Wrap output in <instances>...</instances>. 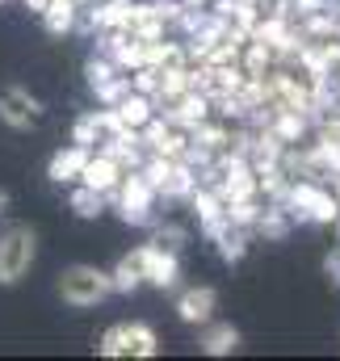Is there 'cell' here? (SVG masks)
Masks as SVG:
<instances>
[{
	"label": "cell",
	"mask_w": 340,
	"mask_h": 361,
	"mask_svg": "<svg viewBox=\"0 0 340 361\" xmlns=\"http://www.w3.org/2000/svg\"><path fill=\"white\" fill-rule=\"evenodd\" d=\"M114 197V210L126 227H152L156 223V206H160V193L156 185L143 177V169H126L118 189L109 193Z\"/></svg>",
	"instance_id": "obj_1"
},
{
	"label": "cell",
	"mask_w": 340,
	"mask_h": 361,
	"mask_svg": "<svg viewBox=\"0 0 340 361\" xmlns=\"http://www.w3.org/2000/svg\"><path fill=\"white\" fill-rule=\"evenodd\" d=\"M281 206L290 210V219L294 223H307V227H324V223H336L340 214V197L332 189H324L320 180H290V189H286V197H281Z\"/></svg>",
	"instance_id": "obj_2"
},
{
	"label": "cell",
	"mask_w": 340,
	"mask_h": 361,
	"mask_svg": "<svg viewBox=\"0 0 340 361\" xmlns=\"http://www.w3.org/2000/svg\"><path fill=\"white\" fill-rule=\"evenodd\" d=\"M38 261V231L30 223H13L0 231V286H17Z\"/></svg>",
	"instance_id": "obj_3"
},
{
	"label": "cell",
	"mask_w": 340,
	"mask_h": 361,
	"mask_svg": "<svg viewBox=\"0 0 340 361\" xmlns=\"http://www.w3.org/2000/svg\"><path fill=\"white\" fill-rule=\"evenodd\" d=\"M114 294L109 286V273L97 269V265H68L59 273V298L76 311H88V307H101L105 298Z\"/></svg>",
	"instance_id": "obj_4"
},
{
	"label": "cell",
	"mask_w": 340,
	"mask_h": 361,
	"mask_svg": "<svg viewBox=\"0 0 340 361\" xmlns=\"http://www.w3.org/2000/svg\"><path fill=\"white\" fill-rule=\"evenodd\" d=\"M130 257H135V265H139V273H143L147 286H156V290H176V286H181V252L156 248V244L147 240V244L135 248Z\"/></svg>",
	"instance_id": "obj_5"
},
{
	"label": "cell",
	"mask_w": 340,
	"mask_h": 361,
	"mask_svg": "<svg viewBox=\"0 0 340 361\" xmlns=\"http://www.w3.org/2000/svg\"><path fill=\"white\" fill-rule=\"evenodd\" d=\"M38 118H42V101L30 89H21V85L0 89V122H4V126H13V130H34Z\"/></svg>",
	"instance_id": "obj_6"
},
{
	"label": "cell",
	"mask_w": 340,
	"mask_h": 361,
	"mask_svg": "<svg viewBox=\"0 0 340 361\" xmlns=\"http://www.w3.org/2000/svg\"><path fill=\"white\" fill-rule=\"evenodd\" d=\"M126 126L118 122V114L105 105V109H88L76 118V126H72V143H80V147H105V143H114L118 135H122Z\"/></svg>",
	"instance_id": "obj_7"
},
{
	"label": "cell",
	"mask_w": 340,
	"mask_h": 361,
	"mask_svg": "<svg viewBox=\"0 0 340 361\" xmlns=\"http://www.w3.org/2000/svg\"><path fill=\"white\" fill-rule=\"evenodd\" d=\"M214 311H219L214 286H189V290L176 294V319L189 324V328H202L206 319H214Z\"/></svg>",
	"instance_id": "obj_8"
},
{
	"label": "cell",
	"mask_w": 340,
	"mask_h": 361,
	"mask_svg": "<svg viewBox=\"0 0 340 361\" xmlns=\"http://www.w3.org/2000/svg\"><path fill=\"white\" fill-rule=\"evenodd\" d=\"M214 109H210V97L202 89H185L181 97H172V101H164V118L169 122H176V126H198V122H206Z\"/></svg>",
	"instance_id": "obj_9"
},
{
	"label": "cell",
	"mask_w": 340,
	"mask_h": 361,
	"mask_svg": "<svg viewBox=\"0 0 340 361\" xmlns=\"http://www.w3.org/2000/svg\"><path fill=\"white\" fill-rule=\"evenodd\" d=\"M122 164L109 156V152H88V160H85V169H80V185H88V189H97V193H114L118 189V180H122Z\"/></svg>",
	"instance_id": "obj_10"
},
{
	"label": "cell",
	"mask_w": 340,
	"mask_h": 361,
	"mask_svg": "<svg viewBox=\"0 0 340 361\" xmlns=\"http://www.w3.org/2000/svg\"><path fill=\"white\" fill-rule=\"evenodd\" d=\"M248 240H253V231H248V227H236L231 219H223V223L210 231V244H214V252H219L223 265H240V261L248 257Z\"/></svg>",
	"instance_id": "obj_11"
},
{
	"label": "cell",
	"mask_w": 340,
	"mask_h": 361,
	"mask_svg": "<svg viewBox=\"0 0 340 361\" xmlns=\"http://www.w3.org/2000/svg\"><path fill=\"white\" fill-rule=\"evenodd\" d=\"M240 345H244V336H240L236 324H214V319L202 324V341H198V349H202L206 357H231V353H240Z\"/></svg>",
	"instance_id": "obj_12"
},
{
	"label": "cell",
	"mask_w": 340,
	"mask_h": 361,
	"mask_svg": "<svg viewBox=\"0 0 340 361\" xmlns=\"http://www.w3.org/2000/svg\"><path fill=\"white\" fill-rule=\"evenodd\" d=\"M88 152L92 147H80V143H68V147H59L55 156H51V164H47V177L55 180V185H76L80 180V169H85Z\"/></svg>",
	"instance_id": "obj_13"
},
{
	"label": "cell",
	"mask_w": 340,
	"mask_h": 361,
	"mask_svg": "<svg viewBox=\"0 0 340 361\" xmlns=\"http://www.w3.org/2000/svg\"><path fill=\"white\" fill-rule=\"evenodd\" d=\"M193 185H198L193 169L185 160H172L169 169L160 173V180H156V193H160V202H185L193 193Z\"/></svg>",
	"instance_id": "obj_14"
},
{
	"label": "cell",
	"mask_w": 340,
	"mask_h": 361,
	"mask_svg": "<svg viewBox=\"0 0 340 361\" xmlns=\"http://www.w3.org/2000/svg\"><path fill=\"white\" fill-rule=\"evenodd\" d=\"M38 17H42L47 34H55V38H63V34L80 30V4H76V0H51Z\"/></svg>",
	"instance_id": "obj_15"
},
{
	"label": "cell",
	"mask_w": 340,
	"mask_h": 361,
	"mask_svg": "<svg viewBox=\"0 0 340 361\" xmlns=\"http://www.w3.org/2000/svg\"><path fill=\"white\" fill-rule=\"evenodd\" d=\"M109 109L118 114V122H122L126 130H139V126H143V122L156 114V97H147V92H135V89H130L122 101H118V105H109Z\"/></svg>",
	"instance_id": "obj_16"
},
{
	"label": "cell",
	"mask_w": 340,
	"mask_h": 361,
	"mask_svg": "<svg viewBox=\"0 0 340 361\" xmlns=\"http://www.w3.org/2000/svg\"><path fill=\"white\" fill-rule=\"evenodd\" d=\"M253 231L277 244V240H286V235L294 231V219H290V210H286L281 202H269V206H260V214H256Z\"/></svg>",
	"instance_id": "obj_17"
},
{
	"label": "cell",
	"mask_w": 340,
	"mask_h": 361,
	"mask_svg": "<svg viewBox=\"0 0 340 361\" xmlns=\"http://www.w3.org/2000/svg\"><path fill=\"white\" fill-rule=\"evenodd\" d=\"M189 143H193V147H202V152H210V156H219L223 147H231V130L206 118V122L189 126Z\"/></svg>",
	"instance_id": "obj_18"
},
{
	"label": "cell",
	"mask_w": 340,
	"mask_h": 361,
	"mask_svg": "<svg viewBox=\"0 0 340 361\" xmlns=\"http://www.w3.org/2000/svg\"><path fill=\"white\" fill-rule=\"evenodd\" d=\"M156 353H160V336H156V328L143 324V319L126 324V357H156Z\"/></svg>",
	"instance_id": "obj_19"
},
{
	"label": "cell",
	"mask_w": 340,
	"mask_h": 361,
	"mask_svg": "<svg viewBox=\"0 0 340 361\" xmlns=\"http://www.w3.org/2000/svg\"><path fill=\"white\" fill-rule=\"evenodd\" d=\"M68 206H72V214L76 219H101L105 214V193H97V189H88V185H80L76 180V189H72V197H68Z\"/></svg>",
	"instance_id": "obj_20"
},
{
	"label": "cell",
	"mask_w": 340,
	"mask_h": 361,
	"mask_svg": "<svg viewBox=\"0 0 340 361\" xmlns=\"http://www.w3.org/2000/svg\"><path fill=\"white\" fill-rule=\"evenodd\" d=\"M109 286H114V294H135V290L143 286V273H139V265H135V257H130V252L109 269Z\"/></svg>",
	"instance_id": "obj_21"
},
{
	"label": "cell",
	"mask_w": 340,
	"mask_h": 361,
	"mask_svg": "<svg viewBox=\"0 0 340 361\" xmlns=\"http://www.w3.org/2000/svg\"><path fill=\"white\" fill-rule=\"evenodd\" d=\"M122 68L109 59V55H92L88 59V68H85V76H88V89H101V85H109L114 76H118Z\"/></svg>",
	"instance_id": "obj_22"
},
{
	"label": "cell",
	"mask_w": 340,
	"mask_h": 361,
	"mask_svg": "<svg viewBox=\"0 0 340 361\" xmlns=\"http://www.w3.org/2000/svg\"><path fill=\"white\" fill-rule=\"evenodd\" d=\"M97 353H101V357H126V324L105 328L101 341H97Z\"/></svg>",
	"instance_id": "obj_23"
},
{
	"label": "cell",
	"mask_w": 340,
	"mask_h": 361,
	"mask_svg": "<svg viewBox=\"0 0 340 361\" xmlns=\"http://www.w3.org/2000/svg\"><path fill=\"white\" fill-rule=\"evenodd\" d=\"M152 244H156V248H169V252H181V248L189 244V231L176 227V223H160V227L152 231Z\"/></svg>",
	"instance_id": "obj_24"
},
{
	"label": "cell",
	"mask_w": 340,
	"mask_h": 361,
	"mask_svg": "<svg viewBox=\"0 0 340 361\" xmlns=\"http://www.w3.org/2000/svg\"><path fill=\"white\" fill-rule=\"evenodd\" d=\"M256 214H260V202H256V197H244V202H227V219H231L236 227H248V231H253Z\"/></svg>",
	"instance_id": "obj_25"
},
{
	"label": "cell",
	"mask_w": 340,
	"mask_h": 361,
	"mask_svg": "<svg viewBox=\"0 0 340 361\" xmlns=\"http://www.w3.org/2000/svg\"><path fill=\"white\" fill-rule=\"evenodd\" d=\"M92 92H97V101H101V105H118V101L130 92V76H126V72H118L109 85H101V89H92Z\"/></svg>",
	"instance_id": "obj_26"
},
{
	"label": "cell",
	"mask_w": 340,
	"mask_h": 361,
	"mask_svg": "<svg viewBox=\"0 0 340 361\" xmlns=\"http://www.w3.org/2000/svg\"><path fill=\"white\" fill-rule=\"evenodd\" d=\"M324 273L332 277V286H336V290H340V248H332V252L324 257Z\"/></svg>",
	"instance_id": "obj_27"
},
{
	"label": "cell",
	"mask_w": 340,
	"mask_h": 361,
	"mask_svg": "<svg viewBox=\"0 0 340 361\" xmlns=\"http://www.w3.org/2000/svg\"><path fill=\"white\" fill-rule=\"evenodd\" d=\"M231 8H260V0H227Z\"/></svg>",
	"instance_id": "obj_28"
},
{
	"label": "cell",
	"mask_w": 340,
	"mask_h": 361,
	"mask_svg": "<svg viewBox=\"0 0 340 361\" xmlns=\"http://www.w3.org/2000/svg\"><path fill=\"white\" fill-rule=\"evenodd\" d=\"M4 210H8V193L0 189V223H4Z\"/></svg>",
	"instance_id": "obj_29"
},
{
	"label": "cell",
	"mask_w": 340,
	"mask_h": 361,
	"mask_svg": "<svg viewBox=\"0 0 340 361\" xmlns=\"http://www.w3.org/2000/svg\"><path fill=\"white\" fill-rule=\"evenodd\" d=\"M181 4H210V0H181Z\"/></svg>",
	"instance_id": "obj_30"
},
{
	"label": "cell",
	"mask_w": 340,
	"mask_h": 361,
	"mask_svg": "<svg viewBox=\"0 0 340 361\" xmlns=\"http://www.w3.org/2000/svg\"><path fill=\"white\" fill-rule=\"evenodd\" d=\"M336 231H340V214H336Z\"/></svg>",
	"instance_id": "obj_31"
}]
</instances>
